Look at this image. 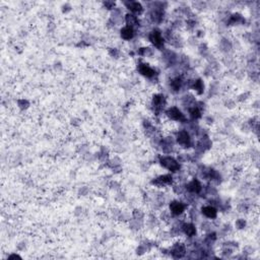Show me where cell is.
I'll return each instance as SVG.
<instances>
[{
  "mask_svg": "<svg viewBox=\"0 0 260 260\" xmlns=\"http://www.w3.org/2000/svg\"><path fill=\"white\" fill-rule=\"evenodd\" d=\"M159 163L161 164L162 167L169 170L171 172H178L180 169L179 162L175 159L173 157H169V155H164V157H159Z\"/></svg>",
  "mask_w": 260,
  "mask_h": 260,
  "instance_id": "1",
  "label": "cell"
},
{
  "mask_svg": "<svg viewBox=\"0 0 260 260\" xmlns=\"http://www.w3.org/2000/svg\"><path fill=\"white\" fill-rule=\"evenodd\" d=\"M151 108L154 110V112L155 113V115H159L162 112L163 109L166 106V99L162 93H157L152 97V101H151Z\"/></svg>",
  "mask_w": 260,
  "mask_h": 260,
  "instance_id": "2",
  "label": "cell"
},
{
  "mask_svg": "<svg viewBox=\"0 0 260 260\" xmlns=\"http://www.w3.org/2000/svg\"><path fill=\"white\" fill-rule=\"evenodd\" d=\"M148 40L151 41V44H154L158 49L163 50L164 49V38H163V34L161 31L159 30H152L151 32L148 34Z\"/></svg>",
  "mask_w": 260,
  "mask_h": 260,
  "instance_id": "3",
  "label": "cell"
},
{
  "mask_svg": "<svg viewBox=\"0 0 260 260\" xmlns=\"http://www.w3.org/2000/svg\"><path fill=\"white\" fill-rule=\"evenodd\" d=\"M170 254L175 259L183 258L186 255V245L181 242H176L170 249Z\"/></svg>",
  "mask_w": 260,
  "mask_h": 260,
  "instance_id": "4",
  "label": "cell"
},
{
  "mask_svg": "<svg viewBox=\"0 0 260 260\" xmlns=\"http://www.w3.org/2000/svg\"><path fill=\"white\" fill-rule=\"evenodd\" d=\"M176 142L180 144L183 147H191L192 144V140L191 137H190V133L186 130H181L177 133L176 136Z\"/></svg>",
  "mask_w": 260,
  "mask_h": 260,
  "instance_id": "5",
  "label": "cell"
},
{
  "mask_svg": "<svg viewBox=\"0 0 260 260\" xmlns=\"http://www.w3.org/2000/svg\"><path fill=\"white\" fill-rule=\"evenodd\" d=\"M213 147V141H211L210 138L205 135V136H202L199 138V140L197 141V143L195 145V151L198 152H205L206 151H208Z\"/></svg>",
  "mask_w": 260,
  "mask_h": 260,
  "instance_id": "6",
  "label": "cell"
},
{
  "mask_svg": "<svg viewBox=\"0 0 260 260\" xmlns=\"http://www.w3.org/2000/svg\"><path fill=\"white\" fill-rule=\"evenodd\" d=\"M166 115L173 121H179V122H186V118L181 111L177 107H171L166 111Z\"/></svg>",
  "mask_w": 260,
  "mask_h": 260,
  "instance_id": "7",
  "label": "cell"
},
{
  "mask_svg": "<svg viewBox=\"0 0 260 260\" xmlns=\"http://www.w3.org/2000/svg\"><path fill=\"white\" fill-rule=\"evenodd\" d=\"M170 213H171L173 216H181V214L185 211L186 205L181 201H178V200H173V201L170 202Z\"/></svg>",
  "mask_w": 260,
  "mask_h": 260,
  "instance_id": "8",
  "label": "cell"
},
{
  "mask_svg": "<svg viewBox=\"0 0 260 260\" xmlns=\"http://www.w3.org/2000/svg\"><path fill=\"white\" fill-rule=\"evenodd\" d=\"M137 70L138 72L141 74L145 76V77L147 78H152L155 77V70L152 67H151L150 65L147 64V63H143V62H141V63H138L137 65Z\"/></svg>",
  "mask_w": 260,
  "mask_h": 260,
  "instance_id": "9",
  "label": "cell"
},
{
  "mask_svg": "<svg viewBox=\"0 0 260 260\" xmlns=\"http://www.w3.org/2000/svg\"><path fill=\"white\" fill-rule=\"evenodd\" d=\"M173 182V177L170 174H165V175H161L159 176L158 178H155V180L151 181V184L157 186V187H161L164 185H169L172 184Z\"/></svg>",
  "mask_w": 260,
  "mask_h": 260,
  "instance_id": "10",
  "label": "cell"
},
{
  "mask_svg": "<svg viewBox=\"0 0 260 260\" xmlns=\"http://www.w3.org/2000/svg\"><path fill=\"white\" fill-rule=\"evenodd\" d=\"M185 188L187 191L190 193L199 194V192L201 191V189H202V185H201V183L199 182V180L194 178L188 183V184H186Z\"/></svg>",
  "mask_w": 260,
  "mask_h": 260,
  "instance_id": "11",
  "label": "cell"
},
{
  "mask_svg": "<svg viewBox=\"0 0 260 260\" xmlns=\"http://www.w3.org/2000/svg\"><path fill=\"white\" fill-rule=\"evenodd\" d=\"M110 20H112L115 26H120L121 23H123L124 19H123V14H122V10L117 7L114 8L112 11H111Z\"/></svg>",
  "mask_w": 260,
  "mask_h": 260,
  "instance_id": "12",
  "label": "cell"
},
{
  "mask_svg": "<svg viewBox=\"0 0 260 260\" xmlns=\"http://www.w3.org/2000/svg\"><path fill=\"white\" fill-rule=\"evenodd\" d=\"M124 5H125V7L127 9H129L131 12L133 13H141L143 10L142 5H141V3L137 2V1H124Z\"/></svg>",
  "mask_w": 260,
  "mask_h": 260,
  "instance_id": "13",
  "label": "cell"
},
{
  "mask_svg": "<svg viewBox=\"0 0 260 260\" xmlns=\"http://www.w3.org/2000/svg\"><path fill=\"white\" fill-rule=\"evenodd\" d=\"M201 213L204 217H206L207 218H210V220H213V218H217V209L213 205H205L201 208Z\"/></svg>",
  "mask_w": 260,
  "mask_h": 260,
  "instance_id": "14",
  "label": "cell"
},
{
  "mask_svg": "<svg viewBox=\"0 0 260 260\" xmlns=\"http://www.w3.org/2000/svg\"><path fill=\"white\" fill-rule=\"evenodd\" d=\"M184 85V80H183L182 76H176V77L171 79V84H170V88H171L172 92L178 93L180 89L183 88Z\"/></svg>",
  "mask_w": 260,
  "mask_h": 260,
  "instance_id": "15",
  "label": "cell"
},
{
  "mask_svg": "<svg viewBox=\"0 0 260 260\" xmlns=\"http://www.w3.org/2000/svg\"><path fill=\"white\" fill-rule=\"evenodd\" d=\"M134 35H135L134 29H133V27H128V26L122 27L121 31H120L121 38H122L123 40H125V41H129L131 39H133Z\"/></svg>",
  "mask_w": 260,
  "mask_h": 260,
  "instance_id": "16",
  "label": "cell"
},
{
  "mask_svg": "<svg viewBox=\"0 0 260 260\" xmlns=\"http://www.w3.org/2000/svg\"><path fill=\"white\" fill-rule=\"evenodd\" d=\"M124 20H125V23H126V25L128 27H139V19H138V17L133 14V13H127V14L125 15V19H124Z\"/></svg>",
  "mask_w": 260,
  "mask_h": 260,
  "instance_id": "17",
  "label": "cell"
},
{
  "mask_svg": "<svg viewBox=\"0 0 260 260\" xmlns=\"http://www.w3.org/2000/svg\"><path fill=\"white\" fill-rule=\"evenodd\" d=\"M182 232L187 237H194L196 235V228L192 223H184L182 226Z\"/></svg>",
  "mask_w": 260,
  "mask_h": 260,
  "instance_id": "18",
  "label": "cell"
},
{
  "mask_svg": "<svg viewBox=\"0 0 260 260\" xmlns=\"http://www.w3.org/2000/svg\"><path fill=\"white\" fill-rule=\"evenodd\" d=\"M181 102H182V105L187 109H190V108H192V107L196 106L195 98H194L192 95H185L181 99Z\"/></svg>",
  "mask_w": 260,
  "mask_h": 260,
  "instance_id": "19",
  "label": "cell"
},
{
  "mask_svg": "<svg viewBox=\"0 0 260 260\" xmlns=\"http://www.w3.org/2000/svg\"><path fill=\"white\" fill-rule=\"evenodd\" d=\"M218 48H220V50L221 52H224V53H230L233 49V46H232V43L229 41L226 38H224V39H221L220 41V44H218Z\"/></svg>",
  "mask_w": 260,
  "mask_h": 260,
  "instance_id": "20",
  "label": "cell"
},
{
  "mask_svg": "<svg viewBox=\"0 0 260 260\" xmlns=\"http://www.w3.org/2000/svg\"><path fill=\"white\" fill-rule=\"evenodd\" d=\"M188 111H189V115H190V117H191V119L193 121L198 120L199 118H201V116H202L201 109H200L197 105L192 107V108L188 109Z\"/></svg>",
  "mask_w": 260,
  "mask_h": 260,
  "instance_id": "21",
  "label": "cell"
},
{
  "mask_svg": "<svg viewBox=\"0 0 260 260\" xmlns=\"http://www.w3.org/2000/svg\"><path fill=\"white\" fill-rule=\"evenodd\" d=\"M142 224L143 221H140L138 220H135V218H131L129 221V228L131 229L132 231H138L140 230V228L142 227Z\"/></svg>",
  "mask_w": 260,
  "mask_h": 260,
  "instance_id": "22",
  "label": "cell"
},
{
  "mask_svg": "<svg viewBox=\"0 0 260 260\" xmlns=\"http://www.w3.org/2000/svg\"><path fill=\"white\" fill-rule=\"evenodd\" d=\"M140 56L143 57H151L154 55V50L151 49V47H144V48H140L137 52Z\"/></svg>",
  "mask_w": 260,
  "mask_h": 260,
  "instance_id": "23",
  "label": "cell"
},
{
  "mask_svg": "<svg viewBox=\"0 0 260 260\" xmlns=\"http://www.w3.org/2000/svg\"><path fill=\"white\" fill-rule=\"evenodd\" d=\"M132 217L135 218V220H138L140 221H143L144 218V213L139 208H135L132 211Z\"/></svg>",
  "mask_w": 260,
  "mask_h": 260,
  "instance_id": "24",
  "label": "cell"
},
{
  "mask_svg": "<svg viewBox=\"0 0 260 260\" xmlns=\"http://www.w3.org/2000/svg\"><path fill=\"white\" fill-rule=\"evenodd\" d=\"M198 52H199L200 56H202V57H204V58L208 57V55H209L208 47H207L205 44H201V45H199V47H198Z\"/></svg>",
  "mask_w": 260,
  "mask_h": 260,
  "instance_id": "25",
  "label": "cell"
},
{
  "mask_svg": "<svg viewBox=\"0 0 260 260\" xmlns=\"http://www.w3.org/2000/svg\"><path fill=\"white\" fill-rule=\"evenodd\" d=\"M172 218V213L169 210H163L159 214V220L163 221H170Z\"/></svg>",
  "mask_w": 260,
  "mask_h": 260,
  "instance_id": "26",
  "label": "cell"
},
{
  "mask_svg": "<svg viewBox=\"0 0 260 260\" xmlns=\"http://www.w3.org/2000/svg\"><path fill=\"white\" fill-rule=\"evenodd\" d=\"M17 106H19V109L27 110L30 107V102L26 99H19L17 100Z\"/></svg>",
  "mask_w": 260,
  "mask_h": 260,
  "instance_id": "27",
  "label": "cell"
},
{
  "mask_svg": "<svg viewBox=\"0 0 260 260\" xmlns=\"http://www.w3.org/2000/svg\"><path fill=\"white\" fill-rule=\"evenodd\" d=\"M196 26H197V22L195 20V19H194V17H191V19H187V22H186V27H187V29H188L189 31H193V30L196 27Z\"/></svg>",
  "mask_w": 260,
  "mask_h": 260,
  "instance_id": "28",
  "label": "cell"
},
{
  "mask_svg": "<svg viewBox=\"0 0 260 260\" xmlns=\"http://www.w3.org/2000/svg\"><path fill=\"white\" fill-rule=\"evenodd\" d=\"M108 52H109L110 56L115 58V59H118L121 55V52L119 51V49H117V48H110Z\"/></svg>",
  "mask_w": 260,
  "mask_h": 260,
  "instance_id": "29",
  "label": "cell"
},
{
  "mask_svg": "<svg viewBox=\"0 0 260 260\" xmlns=\"http://www.w3.org/2000/svg\"><path fill=\"white\" fill-rule=\"evenodd\" d=\"M235 226L238 230H243V229H245V227H246V221L244 218H238L235 223Z\"/></svg>",
  "mask_w": 260,
  "mask_h": 260,
  "instance_id": "30",
  "label": "cell"
},
{
  "mask_svg": "<svg viewBox=\"0 0 260 260\" xmlns=\"http://www.w3.org/2000/svg\"><path fill=\"white\" fill-rule=\"evenodd\" d=\"M103 5H104V7H105L106 9L113 10L114 8H115L116 3L114 2V1H110V0H106V1L103 2Z\"/></svg>",
  "mask_w": 260,
  "mask_h": 260,
  "instance_id": "31",
  "label": "cell"
},
{
  "mask_svg": "<svg viewBox=\"0 0 260 260\" xmlns=\"http://www.w3.org/2000/svg\"><path fill=\"white\" fill-rule=\"evenodd\" d=\"M193 5H194V7H195V9H197V10H203L206 7V2L196 1V2H193Z\"/></svg>",
  "mask_w": 260,
  "mask_h": 260,
  "instance_id": "32",
  "label": "cell"
},
{
  "mask_svg": "<svg viewBox=\"0 0 260 260\" xmlns=\"http://www.w3.org/2000/svg\"><path fill=\"white\" fill-rule=\"evenodd\" d=\"M248 208H249V206L247 203H240V204H238V206H237V209L239 213H247Z\"/></svg>",
  "mask_w": 260,
  "mask_h": 260,
  "instance_id": "33",
  "label": "cell"
},
{
  "mask_svg": "<svg viewBox=\"0 0 260 260\" xmlns=\"http://www.w3.org/2000/svg\"><path fill=\"white\" fill-rule=\"evenodd\" d=\"M190 217H191L192 221H197V220H198V217H199L198 210H197L196 208H192L191 210H190Z\"/></svg>",
  "mask_w": 260,
  "mask_h": 260,
  "instance_id": "34",
  "label": "cell"
},
{
  "mask_svg": "<svg viewBox=\"0 0 260 260\" xmlns=\"http://www.w3.org/2000/svg\"><path fill=\"white\" fill-rule=\"evenodd\" d=\"M185 190H186L185 186H183V185H176V186H174V192L176 194H178V195H180V194H182V193H184Z\"/></svg>",
  "mask_w": 260,
  "mask_h": 260,
  "instance_id": "35",
  "label": "cell"
},
{
  "mask_svg": "<svg viewBox=\"0 0 260 260\" xmlns=\"http://www.w3.org/2000/svg\"><path fill=\"white\" fill-rule=\"evenodd\" d=\"M109 187L112 190H115V191H119L120 188H121V185L118 183L117 181H111L110 182V184H109Z\"/></svg>",
  "mask_w": 260,
  "mask_h": 260,
  "instance_id": "36",
  "label": "cell"
},
{
  "mask_svg": "<svg viewBox=\"0 0 260 260\" xmlns=\"http://www.w3.org/2000/svg\"><path fill=\"white\" fill-rule=\"evenodd\" d=\"M253 252H254V248L252 247V246H245L244 249H243V254L245 255H249V254H253Z\"/></svg>",
  "mask_w": 260,
  "mask_h": 260,
  "instance_id": "37",
  "label": "cell"
},
{
  "mask_svg": "<svg viewBox=\"0 0 260 260\" xmlns=\"http://www.w3.org/2000/svg\"><path fill=\"white\" fill-rule=\"evenodd\" d=\"M211 225L210 223H208V221H203V223L201 224V229H202V231H205V232H210L211 231Z\"/></svg>",
  "mask_w": 260,
  "mask_h": 260,
  "instance_id": "38",
  "label": "cell"
},
{
  "mask_svg": "<svg viewBox=\"0 0 260 260\" xmlns=\"http://www.w3.org/2000/svg\"><path fill=\"white\" fill-rule=\"evenodd\" d=\"M89 189L88 188V187H85V186L81 187V188L78 190V194L80 196H86L89 194Z\"/></svg>",
  "mask_w": 260,
  "mask_h": 260,
  "instance_id": "39",
  "label": "cell"
},
{
  "mask_svg": "<svg viewBox=\"0 0 260 260\" xmlns=\"http://www.w3.org/2000/svg\"><path fill=\"white\" fill-rule=\"evenodd\" d=\"M225 106H226L228 109H233V108H235L236 103L233 101V100H228V101H226V103H225Z\"/></svg>",
  "mask_w": 260,
  "mask_h": 260,
  "instance_id": "40",
  "label": "cell"
},
{
  "mask_svg": "<svg viewBox=\"0 0 260 260\" xmlns=\"http://www.w3.org/2000/svg\"><path fill=\"white\" fill-rule=\"evenodd\" d=\"M249 96H250V93H242V95H240V96L238 97V101H240V102L246 101V100L248 99Z\"/></svg>",
  "mask_w": 260,
  "mask_h": 260,
  "instance_id": "41",
  "label": "cell"
},
{
  "mask_svg": "<svg viewBox=\"0 0 260 260\" xmlns=\"http://www.w3.org/2000/svg\"><path fill=\"white\" fill-rule=\"evenodd\" d=\"M116 200H117V201H119V202L124 201V200H125V196H124V194L121 193V192L118 193L117 195H116Z\"/></svg>",
  "mask_w": 260,
  "mask_h": 260,
  "instance_id": "42",
  "label": "cell"
},
{
  "mask_svg": "<svg viewBox=\"0 0 260 260\" xmlns=\"http://www.w3.org/2000/svg\"><path fill=\"white\" fill-rule=\"evenodd\" d=\"M82 210H84V208H82L81 206L75 207V209H74V216H76V217L80 216V214L82 213Z\"/></svg>",
  "mask_w": 260,
  "mask_h": 260,
  "instance_id": "43",
  "label": "cell"
},
{
  "mask_svg": "<svg viewBox=\"0 0 260 260\" xmlns=\"http://www.w3.org/2000/svg\"><path fill=\"white\" fill-rule=\"evenodd\" d=\"M70 10H71V6L69 4H67V3L65 5L62 6V11H63L64 13H67L68 11H70Z\"/></svg>",
  "mask_w": 260,
  "mask_h": 260,
  "instance_id": "44",
  "label": "cell"
},
{
  "mask_svg": "<svg viewBox=\"0 0 260 260\" xmlns=\"http://www.w3.org/2000/svg\"><path fill=\"white\" fill-rule=\"evenodd\" d=\"M79 124H80V122H79V119H77V118H72L71 119V125L79 126Z\"/></svg>",
  "mask_w": 260,
  "mask_h": 260,
  "instance_id": "45",
  "label": "cell"
},
{
  "mask_svg": "<svg viewBox=\"0 0 260 260\" xmlns=\"http://www.w3.org/2000/svg\"><path fill=\"white\" fill-rule=\"evenodd\" d=\"M188 43L190 44V45H196L197 44V39L195 37H190L189 38V40H188Z\"/></svg>",
  "mask_w": 260,
  "mask_h": 260,
  "instance_id": "46",
  "label": "cell"
},
{
  "mask_svg": "<svg viewBox=\"0 0 260 260\" xmlns=\"http://www.w3.org/2000/svg\"><path fill=\"white\" fill-rule=\"evenodd\" d=\"M16 248L19 249V250H23V249L26 248V243H25V242H20V243L17 244Z\"/></svg>",
  "mask_w": 260,
  "mask_h": 260,
  "instance_id": "47",
  "label": "cell"
},
{
  "mask_svg": "<svg viewBox=\"0 0 260 260\" xmlns=\"http://www.w3.org/2000/svg\"><path fill=\"white\" fill-rule=\"evenodd\" d=\"M15 258L20 259V256H19L17 254H11L10 256H8V259H15Z\"/></svg>",
  "mask_w": 260,
  "mask_h": 260,
  "instance_id": "48",
  "label": "cell"
},
{
  "mask_svg": "<svg viewBox=\"0 0 260 260\" xmlns=\"http://www.w3.org/2000/svg\"><path fill=\"white\" fill-rule=\"evenodd\" d=\"M55 29V25L53 23H50L49 26H48V30H54Z\"/></svg>",
  "mask_w": 260,
  "mask_h": 260,
  "instance_id": "49",
  "label": "cell"
}]
</instances>
